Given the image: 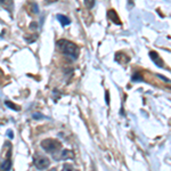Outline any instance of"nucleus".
I'll list each match as a JSON object with an SVG mask.
<instances>
[{"mask_svg":"<svg viewBox=\"0 0 171 171\" xmlns=\"http://www.w3.org/2000/svg\"><path fill=\"white\" fill-rule=\"evenodd\" d=\"M56 46L58 47V49L64 54V55L71 57L72 59H77L78 58L80 50H79V47L74 42L68 41V40H65V39H61L57 41Z\"/></svg>","mask_w":171,"mask_h":171,"instance_id":"nucleus-1","label":"nucleus"},{"mask_svg":"<svg viewBox=\"0 0 171 171\" xmlns=\"http://www.w3.org/2000/svg\"><path fill=\"white\" fill-rule=\"evenodd\" d=\"M41 148L49 153V154H53L54 156H56L61 151H62V144L61 142H58L57 139H53V138H48V139H43L41 142Z\"/></svg>","mask_w":171,"mask_h":171,"instance_id":"nucleus-2","label":"nucleus"},{"mask_svg":"<svg viewBox=\"0 0 171 171\" xmlns=\"http://www.w3.org/2000/svg\"><path fill=\"white\" fill-rule=\"evenodd\" d=\"M33 163L38 170H46L50 165L49 158L45 155H41V154H36V156L33 158Z\"/></svg>","mask_w":171,"mask_h":171,"instance_id":"nucleus-3","label":"nucleus"},{"mask_svg":"<svg viewBox=\"0 0 171 171\" xmlns=\"http://www.w3.org/2000/svg\"><path fill=\"white\" fill-rule=\"evenodd\" d=\"M54 158L57 160V161H59V160H73L74 158V153L71 149H62L59 152V154L54 156Z\"/></svg>","mask_w":171,"mask_h":171,"instance_id":"nucleus-4","label":"nucleus"},{"mask_svg":"<svg viewBox=\"0 0 171 171\" xmlns=\"http://www.w3.org/2000/svg\"><path fill=\"white\" fill-rule=\"evenodd\" d=\"M149 57H151V59H152L158 67H164V62L162 61V58L160 57V55H158L156 52H154V50L149 52Z\"/></svg>","mask_w":171,"mask_h":171,"instance_id":"nucleus-5","label":"nucleus"},{"mask_svg":"<svg viewBox=\"0 0 171 171\" xmlns=\"http://www.w3.org/2000/svg\"><path fill=\"white\" fill-rule=\"evenodd\" d=\"M9 156H10V152L7 154L6 158L0 163V169L2 171H9L12 169V161H10Z\"/></svg>","mask_w":171,"mask_h":171,"instance_id":"nucleus-6","label":"nucleus"},{"mask_svg":"<svg viewBox=\"0 0 171 171\" xmlns=\"http://www.w3.org/2000/svg\"><path fill=\"white\" fill-rule=\"evenodd\" d=\"M107 17H108V18H110V21H112L114 24H117V25H121V21H120L118 14H117V12H115L114 9H110V10L107 12Z\"/></svg>","mask_w":171,"mask_h":171,"instance_id":"nucleus-7","label":"nucleus"},{"mask_svg":"<svg viewBox=\"0 0 171 171\" xmlns=\"http://www.w3.org/2000/svg\"><path fill=\"white\" fill-rule=\"evenodd\" d=\"M56 18L58 20V22L61 23L62 27H66V25H70V24H71V20H70L67 16L63 15V14H57Z\"/></svg>","mask_w":171,"mask_h":171,"instance_id":"nucleus-8","label":"nucleus"},{"mask_svg":"<svg viewBox=\"0 0 171 171\" xmlns=\"http://www.w3.org/2000/svg\"><path fill=\"white\" fill-rule=\"evenodd\" d=\"M5 104H6V106H8L9 108H13L14 111H18L20 110V107L16 105V104H14V103H10L9 101H6L5 102Z\"/></svg>","mask_w":171,"mask_h":171,"instance_id":"nucleus-9","label":"nucleus"},{"mask_svg":"<svg viewBox=\"0 0 171 171\" xmlns=\"http://www.w3.org/2000/svg\"><path fill=\"white\" fill-rule=\"evenodd\" d=\"M30 6H32V13L33 14L39 13V7H38V5H37L36 2H31V3H30Z\"/></svg>","mask_w":171,"mask_h":171,"instance_id":"nucleus-10","label":"nucleus"},{"mask_svg":"<svg viewBox=\"0 0 171 171\" xmlns=\"http://www.w3.org/2000/svg\"><path fill=\"white\" fill-rule=\"evenodd\" d=\"M131 80L132 81H142V80H143V77H142L140 73H135V74L132 75Z\"/></svg>","mask_w":171,"mask_h":171,"instance_id":"nucleus-11","label":"nucleus"},{"mask_svg":"<svg viewBox=\"0 0 171 171\" xmlns=\"http://www.w3.org/2000/svg\"><path fill=\"white\" fill-rule=\"evenodd\" d=\"M62 171H78L74 169V167L72 165V164H65L64 167H63V170Z\"/></svg>","mask_w":171,"mask_h":171,"instance_id":"nucleus-12","label":"nucleus"},{"mask_svg":"<svg viewBox=\"0 0 171 171\" xmlns=\"http://www.w3.org/2000/svg\"><path fill=\"white\" fill-rule=\"evenodd\" d=\"M84 5L87 6V8L91 9L92 7L95 6V1H91V0H86V1H84Z\"/></svg>","mask_w":171,"mask_h":171,"instance_id":"nucleus-13","label":"nucleus"},{"mask_svg":"<svg viewBox=\"0 0 171 171\" xmlns=\"http://www.w3.org/2000/svg\"><path fill=\"white\" fill-rule=\"evenodd\" d=\"M38 27V24L36 23V22H32L31 24H30V29H32V30H36Z\"/></svg>","mask_w":171,"mask_h":171,"instance_id":"nucleus-14","label":"nucleus"},{"mask_svg":"<svg viewBox=\"0 0 171 171\" xmlns=\"http://www.w3.org/2000/svg\"><path fill=\"white\" fill-rule=\"evenodd\" d=\"M45 118L42 114H40V113H36V114H33V119H42Z\"/></svg>","mask_w":171,"mask_h":171,"instance_id":"nucleus-15","label":"nucleus"},{"mask_svg":"<svg viewBox=\"0 0 171 171\" xmlns=\"http://www.w3.org/2000/svg\"><path fill=\"white\" fill-rule=\"evenodd\" d=\"M7 135H8V136H9V138H12V139H13V137H14V133L12 131H10V130H8V131H7Z\"/></svg>","mask_w":171,"mask_h":171,"instance_id":"nucleus-16","label":"nucleus"},{"mask_svg":"<svg viewBox=\"0 0 171 171\" xmlns=\"http://www.w3.org/2000/svg\"><path fill=\"white\" fill-rule=\"evenodd\" d=\"M106 104H110V98H108V91H106Z\"/></svg>","mask_w":171,"mask_h":171,"instance_id":"nucleus-17","label":"nucleus"},{"mask_svg":"<svg viewBox=\"0 0 171 171\" xmlns=\"http://www.w3.org/2000/svg\"><path fill=\"white\" fill-rule=\"evenodd\" d=\"M48 171H57V169H56V168H52L50 170H48Z\"/></svg>","mask_w":171,"mask_h":171,"instance_id":"nucleus-18","label":"nucleus"}]
</instances>
